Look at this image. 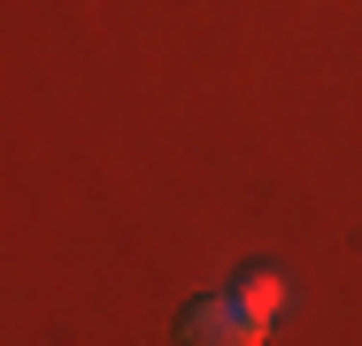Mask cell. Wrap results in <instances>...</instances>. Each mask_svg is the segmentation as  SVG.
Listing matches in <instances>:
<instances>
[{
    "label": "cell",
    "instance_id": "cell-2",
    "mask_svg": "<svg viewBox=\"0 0 362 346\" xmlns=\"http://www.w3.org/2000/svg\"><path fill=\"white\" fill-rule=\"evenodd\" d=\"M231 292H247V300H255L262 316L278 308V277H270V270H247V277H239V285H231Z\"/></svg>",
    "mask_w": 362,
    "mask_h": 346
},
{
    "label": "cell",
    "instance_id": "cell-1",
    "mask_svg": "<svg viewBox=\"0 0 362 346\" xmlns=\"http://www.w3.org/2000/svg\"><path fill=\"white\" fill-rule=\"evenodd\" d=\"M177 331H185L193 346H255L262 331H270V316H262L247 292H216V300H193Z\"/></svg>",
    "mask_w": 362,
    "mask_h": 346
}]
</instances>
